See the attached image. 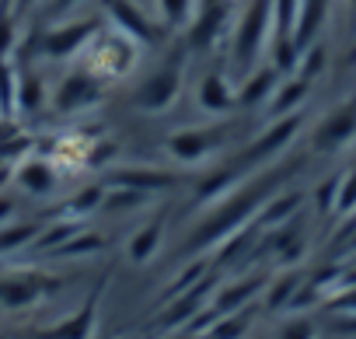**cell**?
I'll use <instances>...</instances> for the list:
<instances>
[{
  "label": "cell",
  "instance_id": "cell-8",
  "mask_svg": "<svg viewBox=\"0 0 356 339\" xmlns=\"http://www.w3.org/2000/svg\"><path fill=\"white\" fill-rule=\"evenodd\" d=\"M102 18H108L115 32L129 36L133 42L140 46H154L161 39V29H168L161 18H154L147 8L133 4V0H105V8H102Z\"/></svg>",
  "mask_w": 356,
  "mask_h": 339
},
{
  "label": "cell",
  "instance_id": "cell-13",
  "mask_svg": "<svg viewBox=\"0 0 356 339\" xmlns=\"http://www.w3.org/2000/svg\"><path fill=\"white\" fill-rule=\"evenodd\" d=\"M280 77L283 74L273 63H259L255 70H248L238 84V109H266V102L273 98Z\"/></svg>",
  "mask_w": 356,
  "mask_h": 339
},
{
  "label": "cell",
  "instance_id": "cell-9",
  "mask_svg": "<svg viewBox=\"0 0 356 339\" xmlns=\"http://www.w3.org/2000/svg\"><path fill=\"white\" fill-rule=\"evenodd\" d=\"M356 140V98L339 102L325 119H318V126L311 129V150L318 154H339Z\"/></svg>",
  "mask_w": 356,
  "mask_h": 339
},
{
  "label": "cell",
  "instance_id": "cell-39",
  "mask_svg": "<svg viewBox=\"0 0 356 339\" xmlns=\"http://www.w3.org/2000/svg\"><path fill=\"white\" fill-rule=\"evenodd\" d=\"M346 4H349V11H353V18H356V0H346Z\"/></svg>",
  "mask_w": 356,
  "mask_h": 339
},
{
  "label": "cell",
  "instance_id": "cell-14",
  "mask_svg": "<svg viewBox=\"0 0 356 339\" xmlns=\"http://www.w3.org/2000/svg\"><path fill=\"white\" fill-rule=\"evenodd\" d=\"M60 168L46 157H25L18 168H15V182L29 193V196H49L60 182Z\"/></svg>",
  "mask_w": 356,
  "mask_h": 339
},
{
  "label": "cell",
  "instance_id": "cell-22",
  "mask_svg": "<svg viewBox=\"0 0 356 339\" xmlns=\"http://www.w3.org/2000/svg\"><path fill=\"white\" fill-rule=\"evenodd\" d=\"M42 297V287L35 280H8V283H0V304L4 308H29Z\"/></svg>",
  "mask_w": 356,
  "mask_h": 339
},
{
  "label": "cell",
  "instance_id": "cell-16",
  "mask_svg": "<svg viewBox=\"0 0 356 339\" xmlns=\"http://www.w3.org/2000/svg\"><path fill=\"white\" fill-rule=\"evenodd\" d=\"M95 325H98V294H91L88 304L77 315H70L53 332H46V339H91L95 336Z\"/></svg>",
  "mask_w": 356,
  "mask_h": 339
},
{
  "label": "cell",
  "instance_id": "cell-28",
  "mask_svg": "<svg viewBox=\"0 0 356 339\" xmlns=\"http://www.w3.org/2000/svg\"><path fill=\"white\" fill-rule=\"evenodd\" d=\"M297 287H300V276H297V273H283V276L269 287L266 304H269V308H290V301H293Z\"/></svg>",
  "mask_w": 356,
  "mask_h": 339
},
{
  "label": "cell",
  "instance_id": "cell-15",
  "mask_svg": "<svg viewBox=\"0 0 356 339\" xmlns=\"http://www.w3.org/2000/svg\"><path fill=\"white\" fill-rule=\"evenodd\" d=\"M307 95H311V81H304V77H297V74H286V77H280V84H276L273 98L266 102V112H269V119H283V116H293V112H300V105L307 102Z\"/></svg>",
  "mask_w": 356,
  "mask_h": 339
},
{
  "label": "cell",
  "instance_id": "cell-35",
  "mask_svg": "<svg viewBox=\"0 0 356 339\" xmlns=\"http://www.w3.org/2000/svg\"><path fill=\"white\" fill-rule=\"evenodd\" d=\"M15 168H18L15 161H8V157H0V189H4V186H8L11 179H15Z\"/></svg>",
  "mask_w": 356,
  "mask_h": 339
},
{
  "label": "cell",
  "instance_id": "cell-3",
  "mask_svg": "<svg viewBox=\"0 0 356 339\" xmlns=\"http://www.w3.org/2000/svg\"><path fill=\"white\" fill-rule=\"evenodd\" d=\"M140 49H143V46L133 42L129 36H122V32H115V29H102V32L88 42V49H84L77 60H81V67L91 70L98 81L115 84V81H126V77L136 70Z\"/></svg>",
  "mask_w": 356,
  "mask_h": 339
},
{
  "label": "cell",
  "instance_id": "cell-40",
  "mask_svg": "<svg viewBox=\"0 0 356 339\" xmlns=\"http://www.w3.org/2000/svg\"><path fill=\"white\" fill-rule=\"evenodd\" d=\"M0 116H4V105H0Z\"/></svg>",
  "mask_w": 356,
  "mask_h": 339
},
{
  "label": "cell",
  "instance_id": "cell-11",
  "mask_svg": "<svg viewBox=\"0 0 356 339\" xmlns=\"http://www.w3.org/2000/svg\"><path fill=\"white\" fill-rule=\"evenodd\" d=\"M196 105L200 112L213 116V119H224L238 109V84L231 81L227 70H207L203 81L196 84Z\"/></svg>",
  "mask_w": 356,
  "mask_h": 339
},
{
  "label": "cell",
  "instance_id": "cell-19",
  "mask_svg": "<svg viewBox=\"0 0 356 339\" xmlns=\"http://www.w3.org/2000/svg\"><path fill=\"white\" fill-rule=\"evenodd\" d=\"M300 210V193H273L266 200V207L259 210L255 224L259 228H283L293 221V214Z\"/></svg>",
  "mask_w": 356,
  "mask_h": 339
},
{
  "label": "cell",
  "instance_id": "cell-26",
  "mask_svg": "<svg viewBox=\"0 0 356 339\" xmlns=\"http://www.w3.org/2000/svg\"><path fill=\"white\" fill-rule=\"evenodd\" d=\"M248 325H252V308L245 311H231V315H220L213 325H210V332H207V339H241L245 332H248Z\"/></svg>",
  "mask_w": 356,
  "mask_h": 339
},
{
  "label": "cell",
  "instance_id": "cell-36",
  "mask_svg": "<svg viewBox=\"0 0 356 339\" xmlns=\"http://www.w3.org/2000/svg\"><path fill=\"white\" fill-rule=\"evenodd\" d=\"M335 308H339V311H356V287H353V290H346V294L335 301Z\"/></svg>",
  "mask_w": 356,
  "mask_h": 339
},
{
  "label": "cell",
  "instance_id": "cell-6",
  "mask_svg": "<svg viewBox=\"0 0 356 339\" xmlns=\"http://www.w3.org/2000/svg\"><path fill=\"white\" fill-rule=\"evenodd\" d=\"M238 11V0H196V11L189 22V49H213L217 42H227L231 22Z\"/></svg>",
  "mask_w": 356,
  "mask_h": 339
},
{
  "label": "cell",
  "instance_id": "cell-20",
  "mask_svg": "<svg viewBox=\"0 0 356 339\" xmlns=\"http://www.w3.org/2000/svg\"><path fill=\"white\" fill-rule=\"evenodd\" d=\"M49 102V91L35 70H18V109L15 112H39Z\"/></svg>",
  "mask_w": 356,
  "mask_h": 339
},
{
  "label": "cell",
  "instance_id": "cell-1",
  "mask_svg": "<svg viewBox=\"0 0 356 339\" xmlns=\"http://www.w3.org/2000/svg\"><path fill=\"white\" fill-rule=\"evenodd\" d=\"M273 193H276V179H273V175L231 189V193H227L224 200H217V207L200 221V228H196L189 249H193V252H200V249H217L220 242H227L231 235H238L248 221L255 224L259 210L266 207V200H269Z\"/></svg>",
  "mask_w": 356,
  "mask_h": 339
},
{
  "label": "cell",
  "instance_id": "cell-2",
  "mask_svg": "<svg viewBox=\"0 0 356 339\" xmlns=\"http://www.w3.org/2000/svg\"><path fill=\"white\" fill-rule=\"evenodd\" d=\"M273 0H245L234 11L231 36H227V70L248 74L262 63L273 46Z\"/></svg>",
  "mask_w": 356,
  "mask_h": 339
},
{
  "label": "cell",
  "instance_id": "cell-5",
  "mask_svg": "<svg viewBox=\"0 0 356 339\" xmlns=\"http://www.w3.org/2000/svg\"><path fill=\"white\" fill-rule=\"evenodd\" d=\"M186 88V67L182 60H168L164 67H157L136 91H133V109L143 116H161L168 112L178 98H182Z\"/></svg>",
  "mask_w": 356,
  "mask_h": 339
},
{
  "label": "cell",
  "instance_id": "cell-18",
  "mask_svg": "<svg viewBox=\"0 0 356 339\" xmlns=\"http://www.w3.org/2000/svg\"><path fill=\"white\" fill-rule=\"evenodd\" d=\"M161 238H164V217H154V221H147L143 228H136V231L129 235L126 255H129L133 262H150L154 252L161 249Z\"/></svg>",
  "mask_w": 356,
  "mask_h": 339
},
{
  "label": "cell",
  "instance_id": "cell-17",
  "mask_svg": "<svg viewBox=\"0 0 356 339\" xmlns=\"http://www.w3.org/2000/svg\"><path fill=\"white\" fill-rule=\"evenodd\" d=\"M262 276H248V280H234L231 287H224L220 294H213V301H210V308L217 311V315H231V311H241L259 290H262Z\"/></svg>",
  "mask_w": 356,
  "mask_h": 339
},
{
  "label": "cell",
  "instance_id": "cell-12",
  "mask_svg": "<svg viewBox=\"0 0 356 339\" xmlns=\"http://www.w3.org/2000/svg\"><path fill=\"white\" fill-rule=\"evenodd\" d=\"M105 186H129L140 193H164L178 186L175 172H164V168H150V164H115L105 172Z\"/></svg>",
  "mask_w": 356,
  "mask_h": 339
},
{
  "label": "cell",
  "instance_id": "cell-29",
  "mask_svg": "<svg viewBox=\"0 0 356 339\" xmlns=\"http://www.w3.org/2000/svg\"><path fill=\"white\" fill-rule=\"evenodd\" d=\"M39 238V228L35 224H15V228H0V252H15L29 242Z\"/></svg>",
  "mask_w": 356,
  "mask_h": 339
},
{
  "label": "cell",
  "instance_id": "cell-4",
  "mask_svg": "<svg viewBox=\"0 0 356 339\" xmlns=\"http://www.w3.org/2000/svg\"><path fill=\"white\" fill-rule=\"evenodd\" d=\"M231 133H234L231 119H213L207 126H182V129H175V133L164 136V150H168L171 161L193 168V164L210 161L220 147H227Z\"/></svg>",
  "mask_w": 356,
  "mask_h": 339
},
{
  "label": "cell",
  "instance_id": "cell-37",
  "mask_svg": "<svg viewBox=\"0 0 356 339\" xmlns=\"http://www.w3.org/2000/svg\"><path fill=\"white\" fill-rule=\"evenodd\" d=\"M11 217H15V203L0 196V228H8V221H11Z\"/></svg>",
  "mask_w": 356,
  "mask_h": 339
},
{
  "label": "cell",
  "instance_id": "cell-23",
  "mask_svg": "<svg viewBox=\"0 0 356 339\" xmlns=\"http://www.w3.org/2000/svg\"><path fill=\"white\" fill-rule=\"evenodd\" d=\"M325 70H328V49H325V42L318 39V42H311V46L300 49V56H297V70H293V74L314 84Z\"/></svg>",
  "mask_w": 356,
  "mask_h": 339
},
{
  "label": "cell",
  "instance_id": "cell-25",
  "mask_svg": "<svg viewBox=\"0 0 356 339\" xmlns=\"http://www.w3.org/2000/svg\"><path fill=\"white\" fill-rule=\"evenodd\" d=\"M304 0H273V39H293Z\"/></svg>",
  "mask_w": 356,
  "mask_h": 339
},
{
  "label": "cell",
  "instance_id": "cell-32",
  "mask_svg": "<svg viewBox=\"0 0 356 339\" xmlns=\"http://www.w3.org/2000/svg\"><path fill=\"white\" fill-rule=\"evenodd\" d=\"M115 154H119V147L112 140H98V143L88 147V164L84 168H105V164L115 161Z\"/></svg>",
  "mask_w": 356,
  "mask_h": 339
},
{
  "label": "cell",
  "instance_id": "cell-31",
  "mask_svg": "<svg viewBox=\"0 0 356 339\" xmlns=\"http://www.w3.org/2000/svg\"><path fill=\"white\" fill-rule=\"evenodd\" d=\"M339 189H342V175H332L328 182L318 186V214L339 210Z\"/></svg>",
  "mask_w": 356,
  "mask_h": 339
},
{
  "label": "cell",
  "instance_id": "cell-41",
  "mask_svg": "<svg viewBox=\"0 0 356 339\" xmlns=\"http://www.w3.org/2000/svg\"><path fill=\"white\" fill-rule=\"evenodd\" d=\"M0 4H4V0H0Z\"/></svg>",
  "mask_w": 356,
  "mask_h": 339
},
{
  "label": "cell",
  "instance_id": "cell-27",
  "mask_svg": "<svg viewBox=\"0 0 356 339\" xmlns=\"http://www.w3.org/2000/svg\"><path fill=\"white\" fill-rule=\"evenodd\" d=\"M193 11H196V0H157V18L168 29L189 25L193 22Z\"/></svg>",
  "mask_w": 356,
  "mask_h": 339
},
{
  "label": "cell",
  "instance_id": "cell-21",
  "mask_svg": "<svg viewBox=\"0 0 356 339\" xmlns=\"http://www.w3.org/2000/svg\"><path fill=\"white\" fill-rule=\"evenodd\" d=\"M102 203H105V182L84 186L81 193H74V196L67 200V207H63V217H67V221H81V217H88V214L102 210Z\"/></svg>",
  "mask_w": 356,
  "mask_h": 339
},
{
  "label": "cell",
  "instance_id": "cell-33",
  "mask_svg": "<svg viewBox=\"0 0 356 339\" xmlns=\"http://www.w3.org/2000/svg\"><path fill=\"white\" fill-rule=\"evenodd\" d=\"M276 339H314V325H311L307 318H290V322L276 332Z\"/></svg>",
  "mask_w": 356,
  "mask_h": 339
},
{
  "label": "cell",
  "instance_id": "cell-10",
  "mask_svg": "<svg viewBox=\"0 0 356 339\" xmlns=\"http://www.w3.org/2000/svg\"><path fill=\"white\" fill-rule=\"evenodd\" d=\"M105 95V81H98L91 70L77 67L70 70L56 88H53V109L63 112V116H74V112H88L102 102Z\"/></svg>",
  "mask_w": 356,
  "mask_h": 339
},
{
  "label": "cell",
  "instance_id": "cell-38",
  "mask_svg": "<svg viewBox=\"0 0 356 339\" xmlns=\"http://www.w3.org/2000/svg\"><path fill=\"white\" fill-rule=\"evenodd\" d=\"M35 4H42V0H11V8H15L18 15H25V11H32Z\"/></svg>",
  "mask_w": 356,
  "mask_h": 339
},
{
  "label": "cell",
  "instance_id": "cell-24",
  "mask_svg": "<svg viewBox=\"0 0 356 339\" xmlns=\"http://www.w3.org/2000/svg\"><path fill=\"white\" fill-rule=\"evenodd\" d=\"M147 200H150V193H140V189H129V186H108L102 210H108V214H129V210H140Z\"/></svg>",
  "mask_w": 356,
  "mask_h": 339
},
{
  "label": "cell",
  "instance_id": "cell-7",
  "mask_svg": "<svg viewBox=\"0 0 356 339\" xmlns=\"http://www.w3.org/2000/svg\"><path fill=\"white\" fill-rule=\"evenodd\" d=\"M105 29V18L98 15H81V18H67L60 25H53L42 36V56L49 60H74L88 49V42Z\"/></svg>",
  "mask_w": 356,
  "mask_h": 339
},
{
  "label": "cell",
  "instance_id": "cell-30",
  "mask_svg": "<svg viewBox=\"0 0 356 339\" xmlns=\"http://www.w3.org/2000/svg\"><path fill=\"white\" fill-rule=\"evenodd\" d=\"M207 269H210V262H193V266H186L182 273L175 276V283L168 287V294H164V297L171 301V297H178V294H186V290H193V287L200 283V276H207Z\"/></svg>",
  "mask_w": 356,
  "mask_h": 339
},
{
  "label": "cell",
  "instance_id": "cell-34",
  "mask_svg": "<svg viewBox=\"0 0 356 339\" xmlns=\"http://www.w3.org/2000/svg\"><path fill=\"white\" fill-rule=\"evenodd\" d=\"M42 4H46L53 15H67V11H74V8L81 4V0H42Z\"/></svg>",
  "mask_w": 356,
  "mask_h": 339
}]
</instances>
